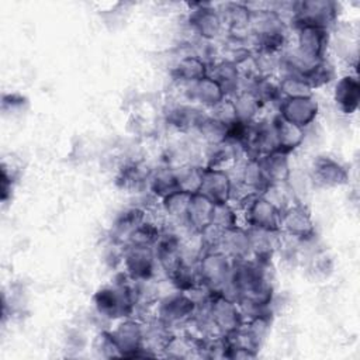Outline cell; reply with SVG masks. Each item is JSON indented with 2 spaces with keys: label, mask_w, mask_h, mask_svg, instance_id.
<instances>
[{
  "label": "cell",
  "mask_w": 360,
  "mask_h": 360,
  "mask_svg": "<svg viewBox=\"0 0 360 360\" xmlns=\"http://www.w3.org/2000/svg\"><path fill=\"white\" fill-rule=\"evenodd\" d=\"M338 98L346 112L350 114L356 110L359 101V83L356 77L347 76L339 82L336 87V100Z\"/></svg>",
  "instance_id": "6da1fadb"
}]
</instances>
